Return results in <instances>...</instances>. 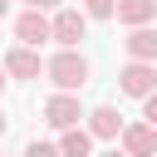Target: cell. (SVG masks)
<instances>
[{"mask_svg":"<svg viewBox=\"0 0 157 157\" xmlns=\"http://www.w3.org/2000/svg\"><path fill=\"white\" fill-rule=\"evenodd\" d=\"M44 74H49V83H54L59 93H78V88L88 83V59H83L78 49H59V54L44 64Z\"/></svg>","mask_w":157,"mask_h":157,"instance_id":"6da1fadb","label":"cell"},{"mask_svg":"<svg viewBox=\"0 0 157 157\" xmlns=\"http://www.w3.org/2000/svg\"><path fill=\"white\" fill-rule=\"evenodd\" d=\"M83 34H88V15H83V10H59V15L49 20V39H54L59 49H78Z\"/></svg>","mask_w":157,"mask_h":157,"instance_id":"7a4b0ae2","label":"cell"},{"mask_svg":"<svg viewBox=\"0 0 157 157\" xmlns=\"http://www.w3.org/2000/svg\"><path fill=\"white\" fill-rule=\"evenodd\" d=\"M118 88L128 93V98H147V93H157V64H123L118 69Z\"/></svg>","mask_w":157,"mask_h":157,"instance_id":"3957f363","label":"cell"},{"mask_svg":"<svg viewBox=\"0 0 157 157\" xmlns=\"http://www.w3.org/2000/svg\"><path fill=\"white\" fill-rule=\"evenodd\" d=\"M78 118H83V108H78L74 93H54V98H44V123H49V128L69 132V128H78Z\"/></svg>","mask_w":157,"mask_h":157,"instance_id":"277c9868","label":"cell"},{"mask_svg":"<svg viewBox=\"0 0 157 157\" xmlns=\"http://www.w3.org/2000/svg\"><path fill=\"white\" fill-rule=\"evenodd\" d=\"M123 152H128V157H157V128L128 123V128H123Z\"/></svg>","mask_w":157,"mask_h":157,"instance_id":"5b68a950","label":"cell"},{"mask_svg":"<svg viewBox=\"0 0 157 157\" xmlns=\"http://www.w3.org/2000/svg\"><path fill=\"white\" fill-rule=\"evenodd\" d=\"M123 49H128V59H132V64H157V29H152V25L128 29Z\"/></svg>","mask_w":157,"mask_h":157,"instance_id":"8992f818","label":"cell"},{"mask_svg":"<svg viewBox=\"0 0 157 157\" xmlns=\"http://www.w3.org/2000/svg\"><path fill=\"white\" fill-rule=\"evenodd\" d=\"M15 39H20L25 49H39V44L49 39V20H44L39 10H25V15L15 20Z\"/></svg>","mask_w":157,"mask_h":157,"instance_id":"52a82bcc","label":"cell"},{"mask_svg":"<svg viewBox=\"0 0 157 157\" xmlns=\"http://www.w3.org/2000/svg\"><path fill=\"white\" fill-rule=\"evenodd\" d=\"M0 69H5L10 78H39V69H44V64H39V54H34V49L15 44V49H10L5 59H0Z\"/></svg>","mask_w":157,"mask_h":157,"instance_id":"ba28073f","label":"cell"},{"mask_svg":"<svg viewBox=\"0 0 157 157\" xmlns=\"http://www.w3.org/2000/svg\"><path fill=\"white\" fill-rule=\"evenodd\" d=\"M88 118V137H123V118H118V108H93V113H83Z\"/></svg>","mask_w":157,"mask_h":157,"instance_id":"9c48e42d","label":"cell"},{"mask_svg":"<svg viewBox=\"0 0 157 157\" xmlns=\"http://www.w3.org/2000/svg\"><path fill=\"white\" fill-rule=\"evenodd\" d=\"M118 20L128 29H142V25L157 20V0H118Z\"/></svg>","mask_w":157,"mask_h":157,"instance_id":"30bf717a","label":"cell"},{"mask_svg":"<svg viewBox=\"0 0 157 157\" xmlns=\"http://www.w3.org/2000/svg\"><path fill=\"white\" fill-rule=\"evenodd\" d=\"M59 157H88L93 152V137H88V128H69V132H59Z\"/></svg>","mask_w":157,"mask_h":157,"instance_id":"8fae6325","label":"cell"},{"mask_svg":"<svg viewBox=\"0 0 157 157\" xmlns=\"http://www.w3.org/2000/svg\"><path fill=\"white\" fill-rule=\"evenodd\" d=\"M83 15L88 20H113L118 15V0H83Z\"/></svg>","mask_w":157,"mask_h":157,"instance_id":"7c38bea8","label":"cell"},{"mask_svg":"<svg viewBox=\"0 0 157 157\" xmlns=\"http://www.w3.org/2000/svg\"><path fill=\"white\" fill-rule=\"evenodd\" d=\"M25 157H59V147H54V142H29Z\"/></svg>","mask_w":157,"mask_h":157,"instance_id":"4fadbf2b","label":"cell"},{"mask_svg":"<svg viewBox=\"0 0 157 157\" xmlns=\"http://www.w3.org/2000/svg\"><path fill=\"white\" fill-rule=\"evenodd\" d=\"M142 118H147V128H157V93L142 98Z\"/></svg>","mask_w":157,"mask_h":157,"instance_id":"5bb4252c","label":"cell"},{"mask_svg":"<svg viewBox=\"0 0 157 157\" xmlns=\"http://www.w3.org/2000/svg\"><path fill=\"white\" fill-rule=\"evenodd\" d=\"M25 5H29V10H39V15H44V10H54V5H59V0H25Z\"/></svg>","mask_w":157,"mask_h":157,"instance_id":"9a60e30c","label":"cell"},{"mask_svg":"<svg viewBox=\"0 0 157 157\" xmlns=\"http://www.w3.org/2000/svg\"><path fill=\"white\" fill-rule=\"evenodd\" d=\"M5 15H10V0H0V20H5Z\"/></svg>","mask_w":157,"mask_h":157,"instance_id":"2e32d148","label":"cell"},{"mask_svg":"<svg viewBox=\"0 0 157 157\" xmlns=\"http://www.w3.org/2000/svg\"><path fill=\"white\" fill-rule=\"evenodd\" d=\"M103 157H128V152H103Z\"/></svg>","mask_w":157,"mask_h":157,"instance_id":"e0dca14e","label":"cell"},{"mask_svg":"<svg viewBox=\"0 0 157 157\" xmlns=\"http://www.w3.org/2000/svg\"><path fill=\"white\" fill-rule=\"evenodd\" d=\"M0 93H5V69H0Z\"/></svg>","mask_w":157,"mask_h":157,"instance_id":"ac0fdd59","label":"cell"},{"mask_svg":"<svg viewBox=\"0 0 157 157\" xmlns=\"http://www.w3.org/2000/svg\"><path fill=\"white\" fill-rule=\"evenodd\" d=\"M0 137H5V113H0Z\"/></svg>","mask_w":157,"mask_h":157,"instance_id":"d6986e66","label":"cell"}]
</instances>
